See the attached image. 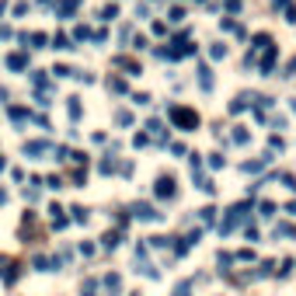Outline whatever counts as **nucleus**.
I'll list each match as a JSON object with an SVG mask.
<instances>
[{"label":"nucleus","instance_id":"1","mask_svg":"<svg viewBox=\"0 0 296 296\" xmlns=\"http://www.w3.org/2000/svg\"><path fill=\"white\" fill-rule=\"evenodd\" d=\"M171 119H174L181 129H195V126H199V115H195V112H188V108H174Z\"/></svg>","mask_w":296,"mask_h":296},{"label":"nucleus","instance_id":"2","mask_svg":"<svg viewBox=\"0 0 296 296\" xmlns=\"http://www.w3.org/2000/svg\"><path fill=\"white\" fill-rule=\"evenodd\" d=\"M157 195H161V199H174V181H171V178H161V181H157Z\"/></svg>","mask_w":296,"mask_h":296},{"label":"nucleus","instance_id":"3","mask_svg":"<svg viewBox=\"0 0 296 296\" xmlns=\"http://www.w3.org/2000/svg\"><path fill=\"white\" fill-rule=\"evenodd\" d=\"M136 216H139V219H157L161 213H154L150 206H136Z\"/></svg>","mask_w":296,"mask_h":296},{"label":"nucleus","instance_id":"4","mask_svg":"<svg viewBox=\"0 0 296 296\" xmlns=\"http://www.w3.org/2000/svg\"><path fill=\"white\" fill-rule=\"evenodd\" d=\"M275 237H296L293 223H279V227H275Z\"/></svg>","mask_w":296,"mask_h":296},{"label":"nucleus","instance_id":"5","mask_svg":"<svg viewBox=\"0 0 296 296\" xmlns=\"http://www.w3.org/2000/svg\"><path fill=\"white\" fill-rule=\"evenodd\" d=\"M199 81H202V87H206V91H209V87H213V73H209V70H206V66H202V70H199Z\"/></svg>","mask_w":296,"mask_h":296},{"label":"nucleus","instance_id":"6","mask_svg":"<svg viewBox=\"0 0 296 296\" xmlns=\"http://www.w3.org/2000/svg\"><path fill=\"white\" fill-rule=\"evenodd\" d=\"M227 56V46H213V59H223Z\"/></svg>","mask_w":296,"mask_h":296},{"label":"nucleus","instance_id":"7","mask_svg":"<svg viewBox=\"0 0 296 296\" xmlns=\"http://www.w3.org/2000/svg\"><path fill=\"white\" fill-rule=\"evenodd\" d=\"M234 143H247V129H237L234 133Z\"/></svg>","mask_w":296,"mask_h":296},{"label":"nucleus","instance_id":"8","mask_svg":"<svg viewBox=\"0 0 296 296\" xmlns=\"http://www.w3.org/2000/svg\"><path fill=\"white\" fill-rule=\"evenodd\" d=\"M282 185H286V188H296V178L293 174H282Z\"/></svg>","mask_w":296,"mask_h":296},{"label":"nucleus","instance_id":"9","mask_svg":"<svg viewBox=\"0 0 296 296\" xmlns=\"http://www.w3.org/2000/svg\"><path fill=\"white\" fill-rule=\"evenodd\" d=\"M286 213H289V216H296V199H293V202L286 206Z\"/></svg>","mask_w":296,"mask_h":296}]
</instances>
